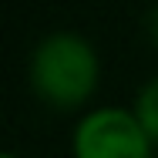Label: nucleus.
I'll return each instance as SVG.
<instances>
[{"instance_id":"obj_1","label":"nucleus","mask_w":158,"mask_h":158,"mask_svg":"<svg viewBox=\"0 0 158 158\" xmlns=\"http://www.w3.org/2000/svg\"><path fill=\"white\" fill-rule=\"evenodd\" d=\"M34 88L54 104H77L91 94L98 77L94 51L77 34H51L34 51Z\"/></svg>"},{"instance_id":"obj_2","label":"nucleus","mask_w":158,"mask_h":158,"mask_svg":"<svg viewBox=\"0 0 158 158\" xmlns=\"http://www.w3.org/2000/svg\"><path fill=\"white\" fill-rule=\"evenodd\" d=\"M77 158H148V131L121 108H98L74 131Z\"/></svg>"},{"instance_id":"obj_3","label":"nucleus","mask_w":158,"mask_h":158,"mask_svg":"<svg viewBox=\"0 0 158 158\" xmlns=\"http://www.w3.org/2000/svg\"><path fill=\"white\" fill-rule=\"evenodd\" d=\"M138 121L152 138H158V77L148 81L141 98H138Z\"/></svg>"},{"instance_id":"obj_4","label":"nucleus","mask_w":158,"mask_h":158,"mask_svg":"<svg viewBox=\"0 0 158 158\" xmlns=\"http://www.w3.org/2000/svg\"><path fill=\"white\" fill-rule=\"evenodd\" d=\"M152 34H155V40H158V7L152 10Z\"/></svg>"},{"instance_id":"obj_5","label":"nucleus","mask_w":158,"mask_h":158,"mask_svg":"<svg viewBox=\"0 0 158 158\" xmlns=\"http://www.w3.org/2000/svg\"><path fill=\"white\" fill-rule=\"evenodd\" d=\"M3 158H14V155H3Z\"/></svg>"}]
</instances>
